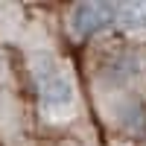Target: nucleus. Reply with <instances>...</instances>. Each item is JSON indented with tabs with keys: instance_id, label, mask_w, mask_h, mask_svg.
I'll return each instance as SVG.
<instances>
[{
	"instance_id": "nucleus-1",
	"label": "nucleus",
	"mask_w": 146,
	"mask_h": 146,
	"mask_svg": "<svg viewBox=\"0 0 146 146\" xmlns=\"http://www.w3.org/2000/svg\"><path fill=\"white\" fill-rule=\"evenodd\" d=\"M35 85H38L41 108L50 120H62L76 108V88H73L70 73L56 62L44 56L35 62Z\"/></svg>"
},
{
	"instance_id": "nucleus-3",
	"label": "nucleus",
	"mask_w": 146,
	"mask_h": 146,
	"mask_svg": "<svg viewBox=\"0 0 146 146\" xmlns=\"http://www.w3.org/2000/svg\"><path fill=\"white\" fill-rule=\"evenodd\" d=\"M140 70H143V62H140V56L135 53H114L111 58H108V64H105V82L108 85H129L135 76H140Z\"/></svg>"
},
{
	"instance_id": "nucleus-4",
	"label": "nucleus",
	"mask_w": 146,
	"mask_h": 146,
	"mask_svg": "<svg viewBox=\"0 0 146 146\" xmlns=\"http://www.w3.org/2000/svg\"><path fill=\"white\" fill-rule=\"evenodd\" d=\"M117 27L126 32H146V3H117Z\"/></svg>"
},
{
	"instance_id": "nucleus-2",
	"label": "nucleus",
	"mask_w": 146,
	"mask_h": 146,
	"mask_svg": "<svg viewBox=\"0 0 146 146\" xmlns=\"http://www.w3.org/2000/svg\"><path fill=\"white\" fill-rule=\"evenodd\" d=\"M117 23V3H79L70 12V29L79 38L96 35Z\"/></svg>"
}]
</instances>
